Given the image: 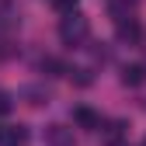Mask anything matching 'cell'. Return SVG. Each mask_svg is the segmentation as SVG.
<instances>
[{"label": "cell", "mask_w": 146, "mask_h": 146, "mask_svg": "<svg viewBox=\"0 0 146 146\" xmlns=\"http://www.w3.org/2000/svg\"><path fill=\"white\" fill-rule=\"evenodd\" d=\"M87 35H90V25H87V17L77 14V11H70L63 17V25H59V38L66 45H84L87 42Z\"/></svg>", "instance_id": "cell-1"}, {"label": "cell", "mask_w": 146, "mask_h": 146, "mask_svg": "<svg viewBox=\"0 0 146 146\" xmlns=\"http://www.w3.org/2000/svg\"><path fill=\"white\" fill-rule=\"evenodd\" d=\"M0 146H28L25 125H0Z\"/></svg>", "instance_id": "cell-2"}, {"label": "cell", "mask_w": 146, "mask_h": 146, "mask_svg": "<svg viewBox=\"0 0 146 146\" xmlns=\"http://www.w3.org/2000/svg\"><path fill=\"white\" fill-rule=\"evenodd\" d=\"M45 146H77L73 143V129H66V125H49L45 129Z\"/></svg>", "instance_id": "cell-3"}, {"label": "cell", "mask_w": 146, "mask_h": 146, "mask_svg": "<svg viewBox=\"0 0 146 146\" xmlns=\"http://www.w3.org/2000/svg\"><path fill=\"white\" fill-rule=\"evenodd\" d=\"M73 122H77L80 125V129H87V132H98L101 129V115L98 111H90V108H73Z\"/></svg>", "instance_id": "cell-4"}, {"label": "cell", "mask_w": 146, "mask_h": 146, "mask_svg": "<svg viewBox=\"0 0 146 146\" xmlns=\"http://www.w3.org/2000/svg\"><path fill=\"white\" fill-rule=\"evenodd\" d=\"M115 28H118V38L122 42H136L139 38V21H136V17H129V21H125V17H115Z\"/></svg>", "instance_id": "cell-5"}, {"label": "cell", "mask_w": 146, "mask_h": 146, "mask_svg": "<svg viewBox=\"0 0 146 146\" xmlns=\"http://www.w3.org/2000/svg\"><path fill=\"white\" fill-rule=\"evenodd\" d=\"M122 84H125V87H139V84H146V66H143V63L125 66V70H122Z\"/></svg>", "instance_id": "cell-6"}, {"label": "cell", "mask_w": 146, "mask_h": 146, "mask_svg": "<svg viewBox=\"0 0 146 146\" xmlns=\"http://www.w3.org/2000/svg\"><path fill=\"white\" fill-rule=\"evenodd\" d=\"M70 80H77L80 87H87V84H90V70H73V73H70Z\"/></svg>", "instance_id": "cell-7"}, {"label": "cell", "mask_w": 146, "mask_h": 146, "mask_svg": "<svg viewBox=\"0 0 146 146\" xmlns=\"http://www.w3.org/2000/svg\"><path fill=\"white\" fill-rule=\"evenodd\" d=\"M56 7H59L63 14H70V11H77V0H56Z\"/></svg>", "instance_id": "cell-8"}, {"label": "cell", "mask_w": 146, "mask_h": 146, "mask_svg": "<svg viewBox=\"0 0 146 146\" xmlns=\"http://www.w3.org/2000/svg\"><path fill=\"white\" fill-rule=\"evenodd\" d=\"M11 108H14V101H11L7 94H0V115H7V111H11Z\"/></svg>", "instance_id": "cell-9"}, {"label": "cell", "mask_w": 146, "mask_h": 146, "mask_svg": "<svg viewBox=\"0 0 146 146\" xmlns=\"http://www.w3.org/2000/svg\"><path fill=\"white\" fill-rule=\"evenodd\" d=\"M143 146H146V139H143Z\"/></svg>", "instance_id": "cell-10"}]
</instances>
